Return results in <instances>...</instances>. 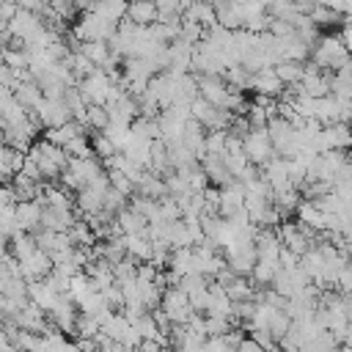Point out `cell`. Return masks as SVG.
I'll use <instances>...</instances> for the list:
<instances>
[{"instance_id": "obj_12", "label": "cell", "mask_w": 352, "mask_h": 352, "mask_svg": "<svg viewBox=\"0 0 352 352\" xmlns=\"http://www.w3.org/2000/svg\"><path fill=\"white\" fill-rule=\"evenodd\" d=\"M116 223H118V228H121L124 236H138V234H146L148 231V220L140 212L129 209V206L116 214Z\"/></svg>"}, {"instance_id": "obj_29", "label": "cell", "mask_w": 352, "mask_h": 352, "mask_svg": "<svg viewBox=\"0 0 352 352\" xmlns=\"http://www.w3.org/2000/svg\"><path fill=\"white\" fill-rule=\"evenodd\" d=\"M16 231H19V226H16V206L0 209V234H3L6 239H11Z\"/></svg>"}, {"instance_id": "obj_3", "label": "cell", "mask_w": 352, "mask_h": 352, "mask_svg": "<svg viewBox=\"0 0 352 352\" xmlns=\"http://www.w3.org/2000/svg\"><path fill=\"white\" fill-rule=\"evenodd\" d=\"M30 121H36L38 129H41V126H44V129H60V126H66V124L72 121V113H69V107H66L63 102L41 99L38 107L30 113Z\"/></svg>"}, {"instance_id": "obj_24", "label": "cell", "mask_w": 352, "mask_h": 352, "mask_svg": "<svg viewBox=\"0 0 352 352\" xmlns=\"http://www.w3.org/2000/svg\"><path fill=\"white\" fill-rule=\"evenodd\" d=\"M107 126H110V113H107V107L91 104V107L85 110V129H94V135H96V132H104Z\"/></svg>"}, {"instance_id": "obj_11", "label": "cell", "mask_w": 352, "mask_h": 352, "mask_svg": "<svg viewBox=\"0 0 352 352\" xmlns=\"http://www.w3.org/2000/svg\"><path fill=\"white\" fill-rule=\"evenodd\" d=\"M135 195H143V198H148V201H165V198H168V190H165L162 176L146 170V173L140 176L138 187H135Z\"/></svg>"}, {"instance_id": "obj_14", "label": "cell", "mask_w": 352, "mask_h": 352, "mask_svg": "<svg viewBox=\"0 0 352 352\" xmlns=\"http://www.w3.org/2000/svg\"><path fill=\"white\" fill-rule=\"evenodd\" d=\"M77 138H85V126L77 124V121H69V124L60 126V129H47V132H44V140L52 143V146H60V148H66V146H69L72 140H77Z\"/></svg>"}, {"instance_id": "obj_23", "label": "cell", "mask_w": 352, "mask_h": 352, "mask_svg": "<svg viewBox=\"0 0 352 352\" xmlns=\"http://www.w3.org/2000/svg\"><path fill=\"white\" fill-rule=\"evenodd\" d=\"M278 272H280V264H275V261H256L250 278H253L256 286H270V283H275Z\"/></svg>"}, {"instance_id": "obj_8", "label": "cell", "mask_w": 352, "mask_h": 352, "mask_svg": "<svg viewBox=\"0 0 352 352\" xmlns=\"http://www.w3.org/2000/svg\"><path fill=\"white\" fill-rule=\"evenodd\" d=\"M201 170L206 173V179H209V187H217V190H223V187H228L231 182H234V176L228 173V168H226V162H223V157H212V154H206L201 162Z\"/></svg>"}, {"instance_id": "obj_7", "label": "cell", "mask_w": 352, "mask_h": 352, "mask_svg": "<svg viewBox=\"0 0 352 352\" xmlns=\"http://www.w3.org/2000/svg\"><path fill=\"white\" fill-rule=\"evenodd\" d=\"M19 330H25V333H36V336H44L47 330H50V324H47V319H44V311L41 308H36L33 302H28L19 314H16V319H11Z\"/></svg>"}, {"instance_id": "obj_15", "label": "cell", "mask_w": 352, "mask_h": 352, "mask_svg": "<svg viewBox=\"0 0 352 352\" xmlns=\"http://www.w3.org/2000/svg\"><path fill=\"white\" fill-rule=\"evenodd\" d=\"M121 242H124V250H126L129 258H135V261H151L154 248H151V239H148L146 234H138V236H121Z\"/></svg>"}, {"instance_id": "obj_30", "label": "cell", "mask_w": 352, "mask_h": 352, "mask_svg": "<svg viewBox=\"0 0 352 352\" xmlns=\"http://www.w3.org/2000/svg\"><path fill=\"white\" fill-rule=\"evenodd\" d=\"M91 146H94V154H96L102 162H104V160H110L113 154H121V151H116V146H113L102 132H96V135L91 138Z\"/></svg>"}, {"instance_id": "obj_25", "label": "cell", "mask_w": 352, "mask_h": 352, "mask_svg": "<svg viewBox=\"0 0 352 352\" xmlns=\"http://www.w3.org/2000/svg\"><path fill=\"white\" fill-rule=\"evenodd\" d=\"M226 294H228V300H231V302H248V300H253V297H256V292H253V286H250V280H248V278H236V280L226 289Z\"/></svg>"}, {"instance_id": "obj_13", "label": "cell", "mask_w": 352, "mask_h": 352, "mask_svg": "<svg viewBox=\"0 0 352 352\" xmlns=\"http://www.w3.org/2000/svg\"><path fill=\"white\" fill-rule=\"evenodd\" d=\"M126 22L135 28H151L157 25V3H132L126 8Z\"/></svg>"}, {"instance_id": "obj_27", "label": "cell", "mask_w": 352, "mask_h": 352, "mask_svg": "<svg viewBox=\"0 0 352 352\" xmlns=\"http://www.w3.org/2000/svg\"><path fill=\"white\" fill-rule=\"evenodd\" d=\"M289 330H292V316L286 311H275L272 319H270V336L275 341H280V338H286Z\"/></svg>"}, {"instance_id": "obj_21", "label": "cell", "mask_w": 352, "mask_h": 352, "mask_svg": "<svg viewBox=\"0 0 352 352\" xmlns=\"http://www.w3.org/2000/svg\"><path fill=\"white\" fill-rule=\"evenodd\" d=\"M8 250H11V256H14L16 261H25V258H28V256H33L38 248H36V239H33L30 234L16 231V234L11 236V242H8Z\"/></svg>"}, {"instance_id": "obj_28", "label": "cell", "mask_w": 352, "mask_h": 352, "mask_svg": "<svg viewBox=\"0 0 352 352\" xmlns=\"http://www.w3.org/2000/svg\"><path fill=\"white\" fill-rule=\"evenodd\" d=\"M107 179H110V190L121 192L124 198L135 195V182H132V179H126L124 173H118V170H107Z\"/></svg>"}, {"instance_id": "obj_32", "label": "cell", "mask_w": 352, "mask_h": 352, "mask_svg": "<svg viewBox=\"0 0 352 352\" xmlns=\"http://www.w3.org/2000/svg\"><path fill=\"white\" fill-rule=\"evenodd\" d=\"M14 151H16V148L0 143V179H6V176L14 179Z\"/></svg>"}, {"instance_id": "obj_20", "label": "cell", "mask_w": 352, "mask_h": 352, "mask_svg": "<svg viewBox=\"0 0 352 352\" xmlns=\"http://www.w3.org/2000/svg\"><path fill=\"white\" fill-rule=\"evenodd\" d=\"M14 99H16L28 113H33V110L38 107V102L44 99V94H41V88H38L36 82H19L16 91H14Z\"/></svg>"}, {"instance_id": "obj_18", "label": "cell", "mask_w": 352, "mask_h": 352, "mask_svg": "<svg viewBox=\"0 0 352 352\" xmlns=\"http://www.w3.org/2000/svg\"><path fill=\"white\" fill-rule=\"evenodd\" d=\"M187 19H192L195 25H201L204 30H209L212 25H217V16H214V6L209 3H187V11H184Z\"/></svg>"}, {"instance_id": "obj_4", "label": "cell", "mask_w": 352, "mask_h": 352, "mask_svg": "<svg viewBox=\"0 0 352 352\" xmlns=\"http://www.w3.org/2000/svg\"><path fill=\"white\" fill-rule=\"evenodd\" d=\"M47 316L52 319V327H58L63 336H66V333H77V319H80V314H77V305H74L69 297H58V302L52 305V311H50Z\"/></svg>"}, {"instance_id": "obj_6", "label": "cell", "mask_w": 352, "mask_h": 352, "mask_svg": "<svg viewBox=\"0 0 352 352\" xmlns=\"http://www.w3.org/2000/svg\"><path fill=\"white\" fill-rule=\"evenodd\" d=\"M41 212H44V206L38 201H19L16 204V226H19V231H25V234L41 231Z\"/></svg>"}, {"instance_id": "obj_16", "label": "cell", "mask_w": 352, "mask_h": 352, "mask_svg": "<svg viewBox=\"0 0 352 352\" xmlns=\"http://www.w3.org/2000/svg\"><path fill=\"white\" fill-rule=\"evenodd\" d=\"M28 300H30L36 308H41L44 314H50L52 305L58 302V294H55L44 280H36V283H28Z\"/></svg>"}, {"instance_id": "obj_1", "label": "cell", "mask_w": 352, "mask_h": 352, "mask_svg": "<svg viewBox=\"0 0 352 352\" xmlns=\"http://www.w3.org/2000/svg\"><path fill=\"white\" fill-rule=\"evenodd\" d=\"M242 148H245L248 162L256 165V168H264L275 157V148H272V140H270L267 129H250L242 140Z\"/></svg>"}, {"instance_id": "obj_5", "label": "cell", "mask_w": 352, "mask_h": 352, "mask_svg": "<svg viewBox=\"0 0 352 352\" xmlns=\"http://www.w3.org/2000/svg\"><path fill=\"white\" fill-rule=\"evenodd\" d=\"M242 209H245V187L234 179L228 187L220 190V217L228 220V217H234Z\"/></svg>"}, {"instance_id": "obj_17", "label": "cell", "mask_w": 352, "mask_h": 352, "mask_svg": "<svg viewBox=\"0 0 352 352\" xmlns=\"http://www.w3.org/2000/svg\"><path fill=\"white\" fill-rule=\"evenodd\" d=\"M126 3H118V0H110V3H94L91 6V11L96 14V16H102L104 22H110V25H121V22H126Z\"/></svg>"}, {"instance_id": "obj_31", "label": "cell", "mask_w": 352, "mask_h": 352, "mask_svg": "<svg viewBox=\"0 0 352 352\" xmlns=\"http://www.w3.org/2000/svg\"><path fill=\"white\" fill-rule=\"evenodd\" d=\"M223 162H226V168H228V173L236 179L250 162H248V157H245V151H228V154H223Z\"/></svg>"}, {"instance_id": "obj_9", "label": "cell", "mask_w": 352, "mask_h": 352, "mask_svg": "<svg viewBox=\"0 0 352 352\" xmlns=\"http://www.w3.org/2000/svg\"><path fill=\"white\" fill-rule=\"evenodd\" d=\"M69 170L88 187L91 182H96L99 176H104L107 170H104V162L99 160V157H88V160H72L69 162Z\"/></svg>"}, {"instance_id": "obj_10", "label": "cell", "mask_w": 352, "mask_h": 352, "mask_svg": "<svg viewBox=\"0 0 352 352\" xmlns=\"http://www.w3.org/2000/svg\"><path fill=\"white\" fill-rule=\"evenodd\" d=\"M253 88L258 91V96H261V99H280L286 85L275 77V72H272V69H264V72L253 74Z\"/></svg>"}, {"instance_id": "obj_19", "label": "cell", "mask_w": 352, "mask_h": 352, "mask_svg": "<svg viewBox=\"0 0 352 352\" xmlns=\"http://www.w3.org/2000/svg\"><path fill=\"white\" fill-rule=\"evenodd\" d=\"M275 77L289 88V85H300L302 74H305V63H292V60H280L278 66H272Z\"/></svg>"}, {"instance_id": "obj_2", "label": "cell", "mask_w": 352, "mask_h": 352, "mask_svg": "<svg viewBox=\"0 0 352 352\" xmlns=\"http://www.w3.org/2000/svg\"><path fill=\"white\" fill-rule=\"evenodd\" d=\"M160 311L170 319V324H187L190 316H192V308H190V297L179 289V286H168L162 292V305Z\"/></svg>"}, {"instance_id": "obj_34", "label": "cell", "mask_w": 352, "mask_h": 352, "mask_svg": "<svg viewBox=\"0 0 352 352\" xmlns=\"http://www.w3.org/2000/svg\"><path fill=\"white\" fill-rule=\"evenodd\" d=\"M6 305H8V300H6V297H3V294H0V319H3V316H6Z\"/></svg>"}, {"instance_id": "obj_33", "label": "cell", "mask_w": 352, "mask_h": 352, "mask_svg": "<svg viewBox=\"0 0 352 352\" xmlns=\"http://www.w3.org/2000/svg\"><path fill=\"white\" fill-rule=\"evenodd\" d=\"M6 248H8V239H6V236H3V234H0V258H3V256H6Z\"/></svg>"}, {"instance_id": "obj_22", "label": "cell", "mask_w": 352, "mask_h": 352, "mask_svg": "<svg viewBox=\"0 0 352 352\" xmlns=\"http://www.w3.org/2000/svg\"><path fill=\"white\" fill-rule=\"evenodd\" d=\"M0 60L8 69H14V72H28L30 69V60H28L25 47H0Z\"/></svg>"}, {"instance_id": "obj_26", "label": "cell", "mask_w": 352, "mask_h": 352, "mask_svg": "<svg viewBox=\"0 0 352 352\" xmlns=\"http://www.w3.org/2000/svg\"><path fill=\"white\" fill-rule=\"evenodd\" d=\"M226 146H228V129L206 132V154H212V157H223V154H226Z\"/></svg>"}]
</instances>
